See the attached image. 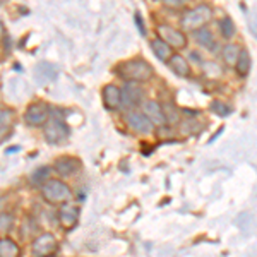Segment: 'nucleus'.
<instances>
[{"label": "nucleus", "instance_id": "25", "mask_svg": "<svg viewBox=\"0 0 257 257\" xmlns=\"http://www.w3.org/2000/svg\"><path fill=\"white\" fill-rule=\"evenodd\" d=\"M48 173H50V170H48V168H40V170H36V172L33 173L31 180L35 182V184H41V185H43L45 182L50 180V178H48Z\"/></svg>", "mask_w": 257, "mask_h": 257}, {"label": "nucleus", "instance_id": "26", "mask_svg": "<svg viewBox=\"0 0 257 257\" xmlns=\"http://www.w3.org/2000/svg\"><path fill=\"white\" fill-rule=\"evenodd\" d=\"M202 67H204V74L209 77H216L221 74V69H219L218 64H214V62H206V64H202Z\"/></svg>", "mask_w": 257, "mask_h": 257}, {"label": "nucleus", "instance_id": "18", "mask_svg": "<svg viewBox=\"0 0 257 257\" xmlns=\"http://www.w3.org/2000/svg\"><path fill=\"white\" fill-rule=\"evenodd\" d=\"M238 53H240V48L237 47L235 43H228L223 47V60L226 62V65H235L237 64V59H238Z\"/></svg>", "mask_w": 257, "mask_h": 257}, {"label": "nucleus", "instance_id": "21", "mask_svg": "<svg viewBox=\"0 0 257 257\" xmlns=\"http://www.w3.org/2000/svg\"><path fill=\"white\" fill-rule=\"evenodd\" d=\"M199 131H201V123H199L197 120H192V118L184 120L182 125H180V132L184 136H192V134L196 136Z\"/></svg>", "mask_w": 257, "mask_h": 257}, {"label": "nucleus", "instance_id": "5", "mask_svg": "<svg viewBox=\"0 0 257 257\" xmlns=\"http://www.w3.org/2000/svg\"><path fill=\"white\" fill-rule=\"evenodd\" d=\"M143 98H144V89L139 82H125L123 88L120 89V99H122L120 105H123L125 108L138 106L143 101Z\"/></svg>", "mask_w": 257, "mask_h": 257}, {"label": "nucleus", "instance_id": "15", "mask_svg": "<svg viewBox=\"0 0 257 257\" xmlns=\"http://www.w3.org/2000/svg\"><path fill=\"white\" fill-rule=\"evenodd\" d=\"M151 50H153V53H155L156 57H158L160 60H163V62H168L170 59H172V47H168L167 43H165L163 40H160V38H155V40H151Z\"/></svg>", "mask_w": 257, "mask_h": 257}, {"label": "nucleus", "instance_id": "28", "mask_svg": "<svg viewBox=\"0 0 257 257\" xmlns=\"http://www.w3.org/2000/svg\"><path fill=\"white\" fill-rule=\"evenodd\" d=\"M165 4H167V6H172V7H182L185 2H182V0H178V2L177 0H168V2H165Z\"/></svg>", "mask_w": 257, "mask_h": 257}, {"label": "nucleus", "instance_id": "10", "mask_svg": "<svg viewBox=\"0 0 257 257\" xmlns=\"http://www.w3.org/2000/svg\"><path fill=\"white\" fill-rule=\"evenodd\" d=\"M79 214H81L79 206L65 202V204H62L60 208H59V221H60V225L64 226L65 230H70V228H74V226L77 225V221H79Z\"/></svg>", "mask_w": 257, "mask_h": 257}, {"label": "nucleus", "instance_id": "22", "mask_svg": "<svg viewBox=\"0 0 257 257\" xmlns=\"http://www.w3.org/2000/svg\"><path fill=\"white\" fill-rule=\"evenodd\" d=\"M219 31H221V35L225 38H231L235 35V23L228 16H225V18L219 21Z\"/></svg>", "mask_w": 257, "mask_h": 257}, {"label": "nucleus", "instance_id": "7", "mask_svg": "<svg viewBox=\"0 0 257 257\" xmlns=\"http://www.w3.org/2000/svg\"><path fill=\"white\" fill-rule=\"evenodd\" d=\"M57 250V240L52 233H41L33 242V255L35 257H50Z\"/></svg>", "mask_w": 257, "mask_h": 257}, {"label": "nucleus", "instance_id": "3", "mask_svg": "<svg viewBox=\"0 0 257 257\" xmlns=\"http://www.w3.org/2000/svg\"><path fill=\"white\" fill-rule=\"evenodd\" d=\"M213 18V11L209 6H197L192 11L185 12L182 18V28L187 31H197L204 28Z\"/></svg>", "mask_w": 257, "mask_h": 257}, {"label": "nucleus", "instance_id": "24", "mask_svg": "<svg viewBox=\"0 0 257 257\" xmlns=\"http://www.w3.org/2000/svg\"><path fill=\"white\" fill-rule=\"evenodd\" d=\"M14 225V216L9 213H0V231H9Z\"/></svg>", "mask_w": 257, "mask_h": 257}, {"label": "nucleus", "instance_id": "20", "mask_svg": "<svg viewBox=\"0 0 257 257\" xmlns=\"http://www.w3.org/2000/svg\"><path fill=\"white\" fill-rule=\"evenodd\" d=\"M235 67H237V72L240 74V76H247L248 69H250V55H248L247 50H240Z\"/></svg>", "mask_w": 257, "mask_h": 257}, {"label": "nucleus", "instance_id": "1", "mask_svg": "<svg viewBox=\"0 0 257 257\" xmlns=\"http://www.w3.org/2000/svg\"><path fill=\"white\" fill-rule=\"evenodd\" d=\"M120 77H123L127 82H144L153 77V67L143 59H134L123 62L118 67Z\"/></svg>", "mask_w": 257, "mask_h": 257}, {"label": "nucleus", "instance_id": "16", "mask_svg": "<svg viewBox=\"0 0 257 257\" xmlns=\"http://www.w3.org/2000/svg\"><path fill=\"white\" fill-rule=\"evenodd\" d=\"M194 38H196V41L202 48H206V50L214 48V35H213V31L208 30L206 26L197 31H194Z\"/></svg>", "mask_w": 257, "mask_h": 257}, {"label": "nucleus", "instance_id": "8", "mask_svg": "<svg viewBox=\"0 0 257 257\" xmlns=\"http://www.w3.org/2000/svg\"><path fill=\"white\" fill-rule=\"evenodd\" d=\"M158 35H160V40H163L168 47L185 48V45H187V38H185L184 33L180 30H177V28L168 26V24H160Z\"/></svg>", "mask_w": 257, "mask_h": 257}, {"label": "nucleus", "instance_id": "4", "mask_svg": "<svg viewBox=\"0 0 257 257\" xmlns=\"http://www.w3.org/2000/svg\"><path fill=\"white\" fill-rule=\"evenodd\" d=\"M45 139L52 144H60L69 139V127L60 118H52L43 125Z\"/></svg>", "mask_w": 257, "mask_h": 257}, {"label": "nucleus", "instance_id": "9", "mask_svg": "<svg viewBox=\"0 0 257 257\" xmlns=\"http://www.w3.org/2000/svg\"><path fill=\"white\" fill-rule=\"evenodd\" d=\"M125 122H127V125L134 132H138V134H151L153 132V123L149 122L143 111L128 110L125 113Z\"/></svg>", "mask_w": 257, "mask_h": 257}, {"label": "nucleus", "instance_id": "14", "mask_svg": "<svg viewBox=\"0 0 257 257\" xmlns=\"http://www.w3.org/2000/svg\"><path fill=\"white\" fill-rule=\"evenodd\" d=\"M168 67L180 77H187L190 74V65L185 60V57L182 55H172V59L168 60Z\"/></svg>", "mask_w": 257, "mask_h": 257}, {"label": "nucleus", "instance_id": "17", "mask_svg": "<svg viewBox=\"0 0 257 257\" xmlns=\"http://www.w3.org/2000/svg\"><path fill=\"white\" fill-rule=\"evenodd\" d=\"M21 248L11 238H0V257H19Z\"/></svg>", "mask_w": 257, "mask_h": 257}, {"label": "nucleus", "instance_id": "29", "mask_svg": "<svg viewBox=\"0 0 257 257\" xmlns=\"http://www.w3.org/2000/svg\"><path fill=\"white\" fill-rule=\"evenodd\" d=\"M136 23L139 24V30H141V33L144 35L146 31H144V24H143V19H141V16H139V14H136Z\"/></svg>", "mask_w": 257, "mask_h": 257}, {"label": "nucleus", "instance_id": "2", "mask_svg": "<svg viewBox=\"0 0 257 257\" xmlns=\"http://www.w3.org/2000/svg\"><path fill=\"white\" fill-rule=\"evenodd\" d=\"M41 196L50 204H65L72 197V190L65 182L50 178L41 185Z\"/></svg>", "mask_w": 257, "mask_h": 257}, {"label": "nucleus", "instance_id": "11", "mask_svg": "<svg viewBox=\"0 0 257 257\" xmlns=\"http://www.w3.org/2000/svg\"><path fill=\"white\" fill-rule=\"evenodd\" d=\"M82 163L77 158H72V156H62V158H57L55 163H53V168L59 173L60 177H72L76 175L81 170Z\"/></svg>", "mask_w": 257, "mask_h": 257}, {"label": "nucleus", "instance_id": "27", "mask_svg": "<svg viewBox=\"0 0 257 257\" xmlns=\"http://www.w3.org/2000/svg\"><path fill=\"white\" fill-rule=\"evenodd\" d=\"M12 118H14L12 111H9V110H0V128H9Z\"/></svg>", "mask_w": 257, "mask_h": 257}, {"label": "nucleus", "instance_id": "23", "mask_svg": "<svg viewBox=\"0 0 257 257\" xmlns=\"http://www.w3.org/2000/svg\"><path fill=\"white\" fill-rule=\"evenodd\" d=\"M211 110H213L216 115H221V117H226V115H230V111H231L230 106L225 105V103H221V101H218V99L211 103Z\"/></svg>", "mask_w": 257, "mask_h": 257}, {"label": "nucleus", "instance_id": "30", "mask_svg": "<svg viewBox=\"0 0 257 257\" xmlns=\"http://www.w3.org/2000/svg\"><path fill=\"white\" fill-rule=\"evenodd\" d=\"M2 36H4V24L0 23V38H2Z\"/></svg>", "mask_w": 257, "mask_h": 257}, {"label": "nucleus", "instance_id": "12", "mask_svg": "<svg viewBox=\"0 0 257 257\" xmlns=\"http://www.w3.org/2000/svg\"><path fill=\"white\" fill-rule=\"evenodd\" d=\"M143 113L146 115L148 120L153 123V125H160L161 127L165 123L163 108H161V105L158 101H155V99H149V101L143 103Z\"/></svg>", "mask_w": 257, "mask_h": 257}, {"label": "nucleus", "instance_id": "6", "mask_svg": "<svg viewBox=\"0 0 257 257\" xmlns=\"http://www.w3.org/2000/svg\"><path fill=\"white\" fill-rule=\"evenodd\" d=\"M50 110L45 103H33L24 111V122L31 127H41L48 122Z\"/></svg>", "mask_w": 257, "mask_h": 257}, {"label": "nucleus", "instance_id": "19", "mask_svg": "<svg viewBox=\"0 0 257 257\" xmlns=\"http://www.w3.org/2000/svg\"><path fill=\"white\" fill-rule=\"evenodd\" d=\"M161 108H163V117H165V122L167 123H178V120H180V111L173 103H165V105H161Z\"/></svg>", "mask_w": 257, "mask_h": 257}, {"label": "nucleus", "instance_id": "13", "mask_svg": "<svg viewBox=\"0 0 257 257\" xmlns=\"http://www.w3.org/2000/svg\"><path fill=\"white\" fill-rule=\"evenodd\" d=\"M103 101H105L106 108L110 110H117L120 106V103H122V99H120V89L117 86L113 84H108L103 88Z\"/></svg>", "mask_w": 257, "mask_h": 257}]
</instances>
